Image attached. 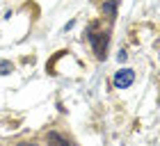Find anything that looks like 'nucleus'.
Segmentation results:
<instances>
[{"label": "nucleus", "mask_w": 160, "mask_h": 146, "mask_svg": "<svg viewBox=\"0 0 160 146\" xmlns=\"http://www.w3.org/2000/svg\"><path fill=\"white\" fill-rule=\"evenodd\" d=\"M46 139H48V146H76L73 142H69L64 135L55 133V130H50V133L46 135Z\"/></svg>", "instance_id": "7ed1b4c3"}, {"label": "nucleus", "mask_w": 160, "mask_h": 146, "mask_svg": "<svg viewBox=\"0 0 160 146\" xmlns=\"http://www.w3.org/2000/svg\"><path fill=\"white\" fill-rule=\"evenodd\" d=\"M18 146H37V144H32V142H21Z\"/></svg>", "instance_id": "39448f33"}, {"label": "nucleus", "mask_w": 160, "mask_h": 146, "mask_svg": "<svg viewBox=\"0 0 160 146\" xmlns=\"http://www.w3.org/2000/svg\"><path fill=\"white\" fill-rule=\"evenodd\" d=\"M12 69V64L9 62H2V64H0V75H7V71H9Z\"/></svg>", "instance_id": "20e7f679"}, {"label": "nucleus", "mask_w": 160, "mask_h": 146, "mask_svg": "<svg viewBox=\"0 0 160 146\" xmlns=\"http://www.w3.org/2000/svg\"><path fill=\"white\" fill-rule=\"evenodd\" d=\"M89 41H92L94 50H96V55H98V57H105V46H108V32H103V30L98 32V27H96V25H92V27H89Z\"/></svg>", "instance_id": "f257e3e1"}, {"label": "nucleus", "mask_w": 160, "mask_h": 146, "mask_svg": "<svg viewBox=\"0 0 160 146\" xmlns=\"http://www.w3.org/2000/svg\"><path fill=\"white\" fill-rule=\"evenodd\" d=\"M133 80H135V71H130V69H121L114 73V87L117 89H128L130 85H133Z\"/></svg>", "instance_id": "f03ea898"}]
</instances>
